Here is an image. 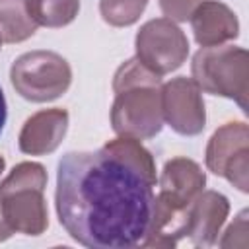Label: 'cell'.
Listing matches in <instances>:
<instances>
[{"instance_id": "1", "label": "cell", "mask_w": 249, "mask_h": 249, "mask_svg": "<svg viewBox=\"0 0 249 249\" xmlns=\"http://www.w3.org/2000/svg\"><path fill=\"white\" fill-rule=\"evenodd\" d=\"M154 185L99 148L68 152L56 169V214L66 233L93 249H128L146 235Z\"/></svg>"}, {"instance_id": "2", "label": "cell", "mask_w": 249, "mask_h": 249, "mask_svg": "<svg viewBox=\"0 0 249 249\" xmlns=\"http://www.w3.org/2000/svg\"><path fill=\"white\" fill-rule=\"evenodd\" d=\"M113 91L111 126L119 136L148 140L160 134L163 126L161 76L136 58H128L113 76Z\"/></svg>"}, {"instance_id": "3", "label": "cell", "mask_w": 249, "mask_h": 249, "mask_svg": "<svg viewBox=\"0 0 249 249\" xmlns=\"http://www.w3.org/2000/svg\"><path fill=\"white\" fill-rule=\"evenodd\" d=\"M45 187L47 171L37 161H21L2 179L0 208L14 233L41 235L49 228Z\"/></svg>"}, {"instance_id": "4", "label": "cell", "mask_w": 249, "mask_h": 249, "mask_svg": "<svg viewBox=\"0 0 249 249\" xmlns=\"http://www.w3.org/2000/svg\"><path fill=\"white\" fill-rule=\"evenodd\" d=\"M191 74L200 91L233 99L247 111L249 97V54L241 47H200L191 62Z\"/></svg>"}, {"instance_id": "5", "label": "cell", "mask_w": 249, "mask_h": 249, "mask_svg": "<svg viewBox=\"0 0 249 249\" xmlns=\"http://www.w3.org/2000/svg\"><path fill=\"white\" fill-rule=\"evenodd\" d=\"M14 89L27 101L47 103L64 95L72 84V68L54 51H29L10 68Z\"/></svg>"}, {"instance_id": "6", "label": "cell", "mask_w": 249, "mask_h": 249, "mask_svg": "<svg viewBox=\"0 0 249 249\" xmlns=\"http://www.w3.org/2000/svg\"><path fill=\"white\" fill-rule=\"evenodd\" d=\"M134 49V58L142 66L158 76H165L187 60L189 39L175 21L167 18H156L138 29Z\"/></svg>"}, {"instance_id": "7", "label": "cell", "mask_w": 249, "mask_h": 249, "mask_svg": "<svg viewBox=\"0 0 249 249\" xmlns=\"http://www.w3.org/2000/svg\"><path fill=\"white\" fill-rule=\"evenodd\" d=\"M206 167L241 193L249 191V126L231 121L214 130L206 144Z\"/></svg>"}, {"instance_id": "8", "label": "cell", "mask_w": 249, "mask_h": 249, "mask_svg": "<svg viewBox=\"0 0 249 249\" xmlns=\"http://www.w3.org/2000/svg\"><path fill=\"white\" fill-rule=\"evenodd\" d=\"M161 113L177 134L196 136L204 130L206 109L202 91L193 78L177 76L161 84Z\"/></svg>"}, {"instance_id": "9", "label": "cell", "mask_w": 249, "mask_h": 249, "mask_svg": "<svg viewBox=\"0 0 249 249\" xmlns=\"http://www.w3.org/2000/svg\"><path fill=\"white\" fill-rule=\"evenodd\" d=\"M230 214L228 198L218 191H200L189 204L187 237L196 247H212Z\"/></svg>"}, {"instance_id": "10", "label": "cell", "mask_w": 249, "mask_h": 249, "mask_svg": "<svg viewBox=\"0 0 249 249\" xmlns=\"http://www.w3.org/2000/svg\"><path fill=\"white\" fill-rule=\"evenodd\" d=\"M68 130V113L64 109H43L33 113L21 126L18 148L27 156L53 154Z\"/></svg>"}, {"instance_id": "11", "label": "cell", "mask_w": 249, "mask_h": 249, "mask_svg": "<svg viewBox=\"0 0 249 249\" xmlns=\"http://www.w3.org/2000/svg\"><path fill=\"white\" fill-rule=\"evenodd\" d=\"M158 183H160V193H158L160 198L175 206H189L191 200L200 191H204L206 175L196 161L179 156L165 161Z\"/></svg>"}, {"instance_id": "12", "label": "cell", "mask_w": 249, "mask_h": 249, "mask_svg": "<svg viewBox=\"0 0 249 249\" xmlns=\"http://www.w3.org/2000/svg\"><path fill=\"white\" fill-rule=\"evenodd\" d=\"M189 21L193 25L195 41L200 47L226 45L239 35L237 16L218 0H202Z\"/></svg>"}, {"instance_id": "13", "label": "cell", "mask_w": 249, "mask_h": 249, "mask_svg": "<svg viewBox=\"0 0 249 249\" xmlns=\"http://www.w3.org/2000/svg\"><path fill=\"white\" fill-rule=\"evenodd\" d=\"M187 208L189 206H175L156 195L150 224L140 245L156 247V249L175 247L183 237H187V226H189Z\"/></svg>"}, {"instance_id": "14", "label": "cell", "mask_w": 249, "mask_h": 249, "mask_svg": "<svg viewBox=\"0 0 249 249\" xmlns=\"http://www.w3.org/2000/svg\"><path fill=\"white\" fill-rule=\"evenodd\" d=\"M37 23L29 18L25 0H0V39L4 43H21L33 37Z\"/></svg>"}, {"instance_id": "15", "label": "cell", "mask_w": 249, "mask_h": 249, "mask_svg": "<svg viewBox=\"0 0 249 249\" xmlns=\"http://www.w3.org/2000/svg\"><path fill=\"white\" fill-rule=\"evenodd\" d=\"M103 150H107L109 154H113L115 158H119L121 161H124L132 169H136L140 175H144L152 185H156L158 175H156L154 156L140 144V140L128 138V136H119L115 140H109L103 146Z\"/></svg>"}, {"instance_id": "16", "label": "cell", "mask_w": 249, "mask_h": 249, "mask_svg": "<svg viewBox=\"0 0 249 249\" xmlns=\"http://www.w3.org/2000/svg\"><path fill=\"white\" fill-rule=\"evenodd\" d=\"M29 18L43 27H64L80 12V0H25Z\"/></svg>"}, {"instance_id": "17", "label": "cell", "mask_w": 249, "mask_h": 249, "mask_svg": "<svg viewBox=\"0 0 249 249\" xmlns=\"http://www.w3.org/2000/svg\"><path fill=\"white\" fill-rule=\"evenodd\" d=\"M146 6L148 0H99L101 18L113 27H128L136 23Z\"/></svg>"}, {"instance_id": "18", "label": "cell", "mask_w": 249, "mask_h": 249, "mask_svg": "<svg viewBox=\"0 0 249 249\" xmlns=\"http://www.w3.org/2000/svg\"><path fill=\"white\" fill-rule=\"evenodd\" d=\"M247 216L249 212L247 210H241L233 224H230V228L226 230L224 237L218 239L216 243L220 247H247Z\"/></svg>"}, {"instance_id": "19", "label": "cell", "mask_w": 249, "mask_h": 249, "mask_svg": "<svg viewBox=\"0 0 249 249\" xmlns=\"http://www.w3.org/2000/svg\"><path fill=\"white\" fill-rule=\"evenodd\" d=\"M200 2L202 0H160V8L171 21H187Z\"/></svg>"}, {"instance_id": "20", "label": "cell", "mask_w": 249, "mask_h": 249, "mask_svg": "<svg viewBox=\"0 0 249 249\" xmlns=\"http://www.w3.org/2000/svg\"><path fill=\"white\" fill-rule=\"evenodd\" d=\"M14 235V230L10 228V224L6 222L4 214H2V208H0V241H6Z\"/></svg>"}, {"instance_id": "21", "label": "cell", "mask_w": 249, "mask_h": 249, "mask_svg": "<svg viewBox=\"0 0 249 249\" xmlns=\"http://www.w3.org/2000/svg\"><path fill=\"white\" fill-rule=\"evenodd\" d=\"M6 115H8V111H6V97H4V91L0 88V134H2L4 124H6Z\"/></svg>"}, {"instance_id": "22", "label": "cell", "mask_w": 249, "mask_h": 249, "mask_svg": "<svg viewBox=\"0 0 249 249\" xmlns=\"http://www.w3.org/2000/svg\"><path fill=\"white\" fill-rule=\"evenodd\" d=\"M4 165H6V161H4V158L0 156V175H2V171H4Z\"/></svg>"}, {"instance_id": "23", "label": "cell", "mask_w": 249, "mask_h": 249, "mask_svg": "<svg viewBox=\"0 0 249 249\" xmlns=\"http://www.w3.org/2000/svg\"><path fill=\"white\" fill-rule=\"evenodd\" d=\"M0 49H2V39H0Z\"/></svg>"}]
</instances>
